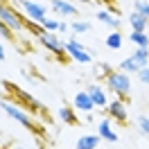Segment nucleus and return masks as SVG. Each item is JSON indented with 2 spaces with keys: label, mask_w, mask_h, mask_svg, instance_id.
<instances>
[{
  "label": "nucleus",
  "mask_w": 149,
  "mask_h": 149,
  "mask_svg": "<svg viewBox=\"0 0 149 149\" xmlns=\"http://www.w3.org/2000/svg\"><path fill=\"white\" fill-rule=\"evenodd\" d=\"M104 79H106V88H109L113 95H118L120 100H127V97H129L131 77L127 72H122V70H109V72L104 74Z\"/></svg>",
  "instance_id": "obj_1"
},
{
  "label": "nucleus",
  "mask_w": 149,
  "mask_h": 149,
  "mask_svg": "<svg viewBox=\"0 0 149 149\" xmlns=\"http://www.w3.org/2000/svg\"><path fill=\"white\" fill-rule=\"evenodd\" d=\"M0 106H2V111L7 113L11 120L20 122L25 129H29V131H38V129H36V124H34V120L27 115V111H25L23 106H18V104H14V102H9V100H0Z\"/></svg>",
  "instance_id": "obj_2"
},
{
  "label": "nucleus",
  "mask_w": 149,
  "mask_h": 149,
  "mask_svg": "<svg viewBox=\"0 0 149 149\" xmlns=\"http://www.w3.org/2000/svg\"><path fill=\"white\" fill-rule=\"evenodd\" d=\"M0 20L5 23V27L9 29L11 34H18V32L25 29V18H23L14 7L5 5V2H0Z\"/></svg>",
  "instance_id": "obj_3"
},
{
  "label": "nucleus",
  "mask_w": 149,
  "mask_h": 149,
  "mask_svg": "<svg viewBox=\"0 0 149 149\" xmlns=\"http://www.w3.org/2000/svg\"><path fill=\"white\" fill-rule=\"evenodd\" d=\"M145 65H149V47H138L129 59H124L120 63V70L122 72H138Z\"/></svg>",
  "instance_id": "obj_4"
},
{
  "label": "nucleus",
  "mask_w": 149,
  "mask_h": 149,
  "mask_svg": "<svg viewBox=\"0 0 149 149\" xmlns=\"http://www.w3.org/2000/svg\"><path fill=\"white\" fill-rule=\"evenodd\" d=\"M65 52H68V56H70L72 61H77V63H93V54H91L77 38L65 41Z\"/></svg>",
  "instance_id": "obj_5"
},
{
  "label": "nucleus",
  "mask_w": 149,
  "mask_h": 149,
  "mask_svg": "<svg viewBox=\"0 0 149 149\" xmlns=\"http://www.w3.org/2000/svg\"><path fill=\"white\" fill-rule=\"evenodd\" d=\"M38 43H41L43 47H47V50H50L54 56H59V59H65V54H68V52H65V43L61 41V38H56L54 32L41 34V36H38Z\"/></svg>",
  "instance_id": "obj_6"
},
{
  "label": "nucleus",
  "mask_w": 149,
  "mask_h": 149,
  "mask_svg": "<svg viewBox=\"0 0 149 149\" xmlns=\"http://www.w3.org/2000/svg\"><path fill=\"white\" fill-rule=\"evenodd\" d=\"M18 5H20V9L27 14V18L29 20H41V18H45L47 16V7L45 5H41V2H34V0H18Z\"/></svg>",
  "instance_id": "obj_7"
},
{
  "label": "nucleus",
  "mask_w": 149,
  "mask_h": 149,
  "mask_svg": "<svg viewBox=\"0 0 149 149\" xmlns=\"http://www.w3.org/2000/svg\"><path fill=\"white\" fill-rule=\"evenodd\" d=\"M106 111L111 115V120L115 122H127L129 120V106H127V100H113L111 104H106Z\"/></svg>",
  "instance_id": "obj_8"
},
{
  "label": "nucleus",
  "mask_w": 149,
  "mask_h": 149,
  "mask_svg": "<svg viewBox=\"0 0 149 149\" xmlns=\"http://www.w3.org/2000/svg\"><path fill=\"white\" fill-rule=\"evenodd\" d=\"M86 93L91 95V100H93L95 109H106V104H109V95H106V91H104L100 84H88Z\"/></svg>",
  "instance_id": "obj_9"
},
{
  "label": "nucleus",
  "mask_w": 149,
  "mask_h": 149,
  "mask_svg": "<svg viewBox=\"0 0 149 149\" xmlns=\"http://www.w3.org/2000/svg\"><path fill=\"white\" fill-rule=\"evenodd\" d=\"M52 5V11L59 14V16H77V7H74L72 2H68V0H50Z\"/></svg>",
  "instance_id": "obj_10"
},
{
  "label": "nucleus",
  "mask_w": 149,
  "mask_h": 149,
  "mask_svg": "<svg viewBox=\"0 0 149 149\" xmlns=\"http://www.w3.org/2000/svg\"><path fill=\"white\" fill-rule=\"evenodd\" d=\"M97 136L102 140H106V142H118V133L111 129V120L109 118H104L102 122H100V127H97Z\"/></svg>",
  "instance_id": "obj_11"
},
{
  "label": "nucleus",
  "mask_w": 149,
  "mask_h": 149,
  "mask_svg": "<svg viewBox=\"0 0 149 149\" xmlns=\"http://www.w3.org/2000/svg\"><path fill=\"white\" fill-rule=\"evenodd\" d=\"M100 142H102V138L97 133H88V136H81L74 142V149H97Z\"/></svg>",
  "instance_id": "obj_12"
},
{
  "label": "nucleus",
  "mask_w": 149,
  "mask_h": 149,
  "mask_svg": "<svg viewBox=\"0 0 149 149\" xmlns=\"http://www.w3.org/2000/svg\"><path fill=\"white\" fill-rule=\"evenodd\" d=\"M74 109L77 111H84V113H91L95 109V104H93V100H91V95L86 93H77L74 95Z\"/></svg>",
  "instance_id": "obj_13"
},
{
  "label": "nucleus",
  "mask_w": 149,
  "mask_h": 149,
  "mask_svg": "<svg viewBox=\"0 0 149 149\" xmlns=\"http://www.w3.org/2000/svg\"><path fill=\"white\" fill-rule=\"evenodd\" d=\"M97 20H102L104 25H109L111 29H118V27H120V23H122V20L118 18L115 14H111V11H104V9L97 11Z\"/></svg>",
  "instance_id": "obj_14"
},
{
  "label": "nucleus",
  "mask_w": 149,
  "mask_h": 149,
  "mask_svg": "<svg viewBox=\"0 0 149 149\" xmlns=\"http://www.w3.org/2000/svg\"><path fill=\"white\" fill-rule=\"evenodd\" d=\"M56 115H59V120L65 122V124H77V113H74V109H70V106H61V109L56 111Z\"/></svg>",
  "instance_id": "obj_15"
},
{
  "label": "nucleus",
  "mask_w": 149,
  "mask_h": 149,
  "mask_svg": "<svg viewBox=\"0 0 149 149\" xmlns=\"http://www.w3.org/2000/svg\"><path fill=\"white\" fill-rule=\"evenodd\" d=\"M129 23H131V27H133V32H147V18L136 14V11L129 16Z\"/></svg>",
  "instance_id": "obj_16"
},
{
  "label": "nucleus",
  "mask_w": 149,
  "mask_h": 149,
  "mask_svg": "<svg viewBox=\"0 0 149 149\" xmlns=\"http://www.w3.org/2000/svg\"><path fill=\"white\" fill-rule=\"evenodd\" d=\"M122 41H124V38H122V34L118 32V29H113L111 34L106 36V41H104V43H106V47H109V50H120V47H122Z\"/></svg>",
  "instance_id": "obj_17"
},
{
  "label": "nucleus",
  "mask_w": 149,
  "mask_h": 149,
  "mask_svg": "<svg viewBox=\"0 0 149 149\" xmlns=\"http://www.w3.org/2000/svg\"><path fill=\"white\" fill-rule=\"evenodd\" d=\"M129 41H133L138 47H149V36H147V32H131V34H129Z\"/></svg>",
  "instance_id": "obj_18"
},
{
  "label": "nucleus",
  "mask_w": 149,
  "mask_h": 149,
  "mask_svg": "<svg viewBox=\"0 0 149 149\" xmlns=\"http://www.w3.org/2000/svg\"><path fill=\"white\" fill-rule=\"evenodd\" d=\"M16 97H18V100H23V102L27 104L29 109H34V111H43V104H38L36 100H34V97H32V95H27V93H23V91H18V93H16Z\"/></svg>",
  "instance_id": "obj_19"
},
{
  "label": "nucleus",
  "mask_w": 149,
  "mask_h": 149,
  "mask_svg": "<svg viewBox=\"0 0 149 149\" xmlns=\"http://www.w3.org/2000/svg\"><path fill=\"white\" fill-rule=\"evenodd\" d=\"M38 23H41V27L45 29V32H59V23H61V20H56V18H50V16H45V18H41L38 20Z\"/></svg>",
  "instance_id": "obj_20"
},
{
  "label": "nucleus",
  "mask_w": 149,
  "mask_h": 149,
  "mask_svg": "<svg viewBox=\"0 0 149 149\" xmlns=\"http://www.w3.org/2000/svg\"><path fill=\"white\" fill-rule=\"evenodd\" d=\"M133 11L140 14V16H145V18L149 20V2L147 0H136V2H133Z\"/></svg>",
  "instance_id": "obj_21"
},
{
  "label": "nucleus",
  "mask_w": 149,
  "mask_h": 149,
  "mask_svg": "<svg viewBox=\"0 0 149 149\" xmlns=\"http://www.w3.org/2000/svg\"><path fill=\"white\" fill-rule=\"evenodd\" d=\"M70 29H72L74 34H86V32L91 29V23H86V20H72V23H70Z\"/></svg>",
  "instance_id": "obj_22"
},
{
  "label": "nucleus",
  "mask_w": 149,
  "mask_h": 149,
  "mask_svg": "<svg viewBox=\"0 0 149 149\" xmlns=\"http://www.w3.org/2000/svg\"><path fill=\"white\" fill-rule=\"evenodd\" d=\"M25 27L27 29H32V34H34V36H41V34H45V29L41 27V23H36V20H25Z\"/></svg>",
  "instance_id": "obj_23"
},
{
  "label": "nucleus",
  "mask_w": 149,
  "mask_h": 149,
  "mask_svg": "<svg viewBox=\"0 0 149 149\" xmlns=\"http://www.w3.org/2000/svg\"><path fill=\"white\" fill-rule=\"evenodd\" d=\"M138 127H140L142 133H147V136H149V118H147V115H140V118H138Z\"/></svg>",
  "instance_id": "obj_24"
},
{
  "label": "nucleus",
  "mask_w": 149,
  "mask_h": 149,
  "mask_svg": "<svg viewBox=\"0 0 149 149\" xmlns=\"http://www.w3.org/2000/svg\"><path fill=\"white\" fill-rule=\"evenodd\" d=\"M138 79L142 81V84L149 86V65H145V68H140V70H138Z\"/></svg>",
  "instance_id": "obj_25"
},
{
  "label": "nucleus",
  "mask_w": 149,
  "mask_h": 149,
  "mask_svg": "<svg viewBox=\"0 0 149 149\" xmlns=\"http://www.w3.org/2000/svg\"><path fill=\"white\" fill-rule=\"evenodd\" d=\"M0 36H5V38H11V36H14L9 29L5 27V23H2V20H0Z\"/></svg>",
  "instance_id": "obj_26"
},
{
  "label": "nucleus",
  "mask_w": 149,
  "mask_h": 149,
  "mask_svg": "<svg viewBox=\"0 0 149 149\" xmlns=\"http://www.w3.org/2000/svg\"><path fill=\"white\" fill-rule=\"evenodd\" d=\"M68 29H70L68 23H59V32H68Z\"/></svg>",
  "instance_id": "obj_27"
},
{
  "label": "nucleus",
  "mask_w": 149,
  "mask_h": 149,
  "mask_svg": "<svg viewBox=\"0 0 149 149\" xmlns=\"http://www.w3.org/2000/svg\"><path fill=\"white\" fill-rule=\"evenodd\" d=\"M5 56H7L5 54V47H2V43H0V61H5Z\"/></svg>",
  "instance_id": "obj_28"
},
{
  "label": "nucleus",
  "mask_w": 149,
  "mask_h": 149,
  "mask_svg": "<svg viewBox=\"0 0 149 149\" xmlns=\"http://www.w3.org/2000/svg\"><path fill=\"white\" fill-rule=\"evenodd\" d=\"M9 149H23V147H18V145H14V147H9Z\"/></svg>",
  "instance_id": "obj_29"
},
{
  "label": "nucleus",
  "mask_w": 149,
  "mask_h": 149,
  "mask_svg": "<svg viewBox=\"0 0 149 149\" xmlns=\"http://www.w3.org/2000/svg\"><path fill=\"white\" fill-rule=\"evenodd\" d=\"M77 2H93V0H77Z\"/></svg>",
  "instance_id": "obj_30"
}]
</instances>
